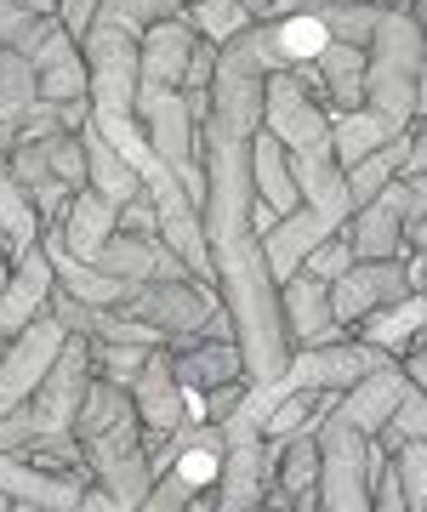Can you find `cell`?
Instances as JSON below:
<instances>
[{
    "instance_id": "cell-27",
    "label": "cell",
    "mask_w": 427,
    "mask_h": 512,
    "mask_svg": "<svg viewBox=\"0 0 427 512\" xmlns=\"http://www.w3.org/2000/svg\"><path fill=\"white\" fill-rule=\"evenodd\" d=\"M149 353L154 348H137V342H92V370L103 376V382H114V387H126L131 393L137 370L149 365Z\"/></svg>"
},
{
    "instance_id": "cell-28",
    "label": "cell",
    "mask_w": 427,
    "mask_h": 512,
    "mask_svg": "<svg viewBox=\"0 0 427 512\" xmlns=\"http://www.w3.org/2000/svg\"><path fill=\"white\" fill-rule=\"evenodd\" d=\"M188 18H194V29H200L205 40H234L240 29H251V18H245V6L240 0H194L188 6Z\"/></svg>"
},
{
    "instance_id": "cell-35",
    "label": "cell",
    "mask_w": 427,
    "mask_h": 512,
    "mask_svg": "<svg viewBox=\"0 0 427 512\" xmlns=\"http://www.w3.org/2000/svg\"><path fill=\"white\" fill-rule=\"evenodd\" d=\"M399 365H405V376H410V382H416V387L427 393V342H416V348H410L405 359H399Z\"/></svg>"
},
{
    "instance_id": "cell-32",
    "label": "cell",
    "mask_w": 427,
    "mask_h": 512,
    "mask_svg": "<svg viewBox=\"0 0 427 512\" xmlns=\"http://www.w3.org/2000/svg\"><path fill=\"white\" fill-rule=\"evenodd\" d=\"M114 234H160V217H154L149 194H137V200L120 205V228H114Z\"/></svg>"
},
{
    "instance_id": "cell-24",
    "label": "cell",
    "mask_w": 427,
    "mask_h": 512,
    "mask_svg": "<svg viewBox=\"0 0 427 512\" xmlns=\"http://www.w3.org/2000/svg\"><path fill=\"white\" fill-rule=\"evenodd\" d=\"M388 137H399V131L382 120L376 109H348V114H331V148H336V165L348 171L353 160H365L371 148H382Z\"/></svg>"
},
{
    "instance_id": "cell-25",
    "label": "cell",
    "mask_w": 427,
    "mask_h": 512,
    "mask_svg": "<svg viewBox=\"0 0 427 512\" xmlns=\"http://www.w3.org/2000/svg\"><path fill=\"white\" fill-rule=\"evenodd\" d=\"M314 12L331 29V40H348V46H371L376 18H382L376 0H314Z\"/></svg>"
},
{
    "instance_id": "cell-13",
    "label": "cell",
    "mask_w": 427,
    "mask_h": 512,
    "mask_svg": "<svg viewBox=\"0 0 427 512\" xmlns=\"http://www.w3.org/2000/svg\"><path fill=\"white\" fill-rule=\"evenodd\" d=\"M52 285H57V274H52V256H46V245H35L29 256H18L12 262V279L0 285V348L18 336L35 313H46V302H52Z\"/></svg>"
},
{
    "instance_id": "cell-6",
    "label": "cell",
    "mask_w": 427,
    "mask_h": 512,
    "mask_svg": "<svg viewBox=\"0 0 427 512\" xmlns=\"http://www.w3.org/2000/svg\"><path fill=\"white\" fill-rule=\"evenodd\" d=\"M63 342H69V330H63V319L46 308L0 348V416L18 410V404H29V393H35V387L46 382V370L57 365Z\"/></svg>"
},
{
    "instance_id": "cell-20",
    "label": "cell",
    "mask_w": 427,
    "mask_h": 512,
    "mask_svg": "<svg viewBox=\"0 0 427 512\" xmlns=\"http://www.w3.org/2000/svg\"><path fill=\"white\" fill-rule=\"evenodd\" d=\"M80 148H86V183H92L103 200L126 205V200H137V194H143V177L131 171L126 154H120V148H114L109 137L92 126V120L80 126Z\"/></svg>"
},
{
    "instance_id": "cell-4",
    "label": "cell",
    "mask_w": 427,
    "mask_h": 512,
    "mask_svg": "<svg viewBox=\"0 0 427 512\" xmlns=\"http://www.w3.org/2000/svg\"><path fill=\"white\" fill-rule=\"evenodd\" d=\"M325 97L308 92L291 69H274L268 86H262V126L274 131L285 154H314V148H331V114L319 109ZM336 154V148H331Z\"/></svg>"
},
{
    "instance_id": "cell-10",
    "label": "cell",
    "mask_w": 427,
    "mask_h": 512,
    "mask_svg": "<svg viewBox=\"0 0 427 512\" xmlns=\"http://www.w3.org/2000/svg\"><path fill=\"white\" fill-rule=\"evenodd\" d=\"M279 313H285V336H291V353L297 348H325V342H342L348 330L336 325L331 313V285L308 274L279 279Z\"/></svg>"
},
{
    "instance_id": "cell-26",
    "label": "cell",
    "mask_w": 427,
    "mask_h": 512,
    "mask_svg": "<svg viewBox=\"0 0 427 512\" xmlns=\"http://www.w3.org/2000/svg\"><path fill=\"white\" fill-rule=\"evenodd\" d=\"M410 439H427V393L416 382H405V393H399V404H393V416L382 421V433H376L382 450H399V444H410Z\"/></svg>"
},
{
    "instance_id": "cell-14",
    "label": "cell",
    "mask_w": 427,
    "mask_h": 512,
    "mask_svg": "<svg viewBox=\"0 0 427 512\" xmlns=\"http://www.w3.org/2000/svg\"><path fill=\"white\" fill-rule=\"evenodd\" d=\"M35 80H40V97L46 103H75L86 97V52H80V40H69V29L57 23V12L46 18L35 40Z\"/></svg>"
},
{
    "instance_id": "cell-18",
    "label": "cell",
    "mask_w": 427,
    "mask_h": 512,
    "mask_svg": "<svg viewBox=\"0 0 427 512\" xmlns=\"http://www.w3.org/2000/svg\"><path fill=\"white\" fill-rule=\"evenodd\" d=\"M171 370H177V382L188 387V393H211V387H228V382H245V353L234 336H223V342H194V348L171 353Z\"/></svg>"
},
{
    "instance_id": "cell-33",
    "label": "cell",
    "mask_w": 427,
    "mask_h": 512,
    "mask_svg": "<svg viewBox=\"0 0 427 512\" xmlns=\"http://www.w3.org/2000/svg\"><path fill=\"white\" fill-rule=\"evenodd\" d=\"M97 6H103V0H57V23L69 29V40H86V35H92Z\"/></svg>"
},
{
    "instance_id": "cell-9",
    "label": "cell",
    "mask_w": 427,
    "mask_h": 512,
    "mask_svg": "<svg viewBox=\"0 0 427 512\" xmlns=\"http://www.w3.org/2000/svg\"><path fill=\"white\" fill-rule=\"evenodd\" d=\"M188 399H194V393L177 382L171 348H154L149 365L137 370V382H131V404H137L143 433H149V439H171L177 427H188Z\"/></svg>"
},
{
    "instance_id": "cell-8",
    "label": "cell",
    "mask_w": 427,
    "mask_h": 512,
    "mask_svg": "<svg viewBox=\"0 0 427 512\" xmlns=\"http://www.w3.org/2000/svg\"><path fill=\"white\" fill-rule=\"evenodd\" d=\"M388 365H399V359H388L376 342H365V336H342V342H325V348H297L291 353V365H285V376H291L297 387L342 393V387L365 382V376H376V370H388Z\"/></svg>"
},
{
    "instance_id": "cell-7",
    "label": "cell",
    "mask_w": 427,
    "mask_h": 512,
    "mask_svg": "<svg viewBox=\"0 0 427 512\" xmlns=\"http://www.w3.org/2000/svg\"><path fill=\"white\" fill-rule=\"evenodd\" d=\"M194 46H200V29H194V18H188V12L160 18V23H149V29H143V40H137V109L183 86Z\"/></svg>"
},
{
    "instance_id": "cell-11",
    "label": "cell",
    "mask_w": 427,
    "mask_h": 512,
    "mask_svg": "<svg viewBox=\"0 0 427 512\" xmlns=\"http://www.w3.org/2000/svg\"><path fill=\"white\" fill-rule=\"evenodd\" d=\"M92 268L109 274V279H126V285H154V279H183L188 274V262L171 251L160 234H114L109 245L92 256Z\"/></svg>"
},
{
    "instance_id": "cell-22",
    "label": "cell",
    "mask_w": 427,
    "mask_h": 512,
    "mask_svg": "<svg viewBox=\"0 0 427 512\" xmlns=\"http://www.w3.org/2000/svg\"><path fill=\"white\" fill-rule=\"evenodd\" d=\"M40 103V80H35V57L18 46H0V148L12 143L18 120Z\"/></svg>"
},
{
    "instance_id": "cell-29",
    "label": "cell",
    "mask_w": 427,
    "mask_h": 512,
    "mask_svg": "<svg viewBox=\"0 0 427 512\" xmlns=\"http://www.w3.org/2000/svg\"><path fill=\"white\" fill-rule=\"evenodd\" d=\"M40 148H46L52 177H63L69 188H86V148H80V131H52V137H40Z\"/></svg>"
},
{
    "instance_id": "cell-36",
    "label": "cell",
    "mask_w": 427,
    "mask_h": 512,
    "mask_svg": "<svg viewBox=\"0 0 427 512\" xmlns=\"http://www.w3.org/2000/svg\"><path fill=\"white\" fill-rule=\"evenodd\" d=\"M75 512H120V507L109 501V490H97V484H86V495H80V507H75Z\"/></svg>"
},
{
    "instance_id": "cell-23",
    "label": "cell",
    "mask_w": 427,
    "mask_h": 512,
    "mask_svg": "<svg viewBox=\"0 0 427 512\" xmlns=\"http://www.w3.org/2000/svg\"><path fill=\"white\" fill-rule=\"evenodd\" d=\"M0 245H6L12 262L40 245V211H35V200L23 194V183L6 171V165H0Z\"/></svg>"
},
{
    "instance_id": "cell-40",
    "label": "cell",
    "mask_w": 427,
    "mask_h": 512,
    "mask_svg": "<svg viewBox=\"0 0 427 512\" xmlns=\"http://www.w3.org/2000/svg\"><path fill=\"white\" fill-rule=\"evenodd\" d=\"M422 302H427V251H422ZM422 342H427V330H422Z\"/></svg>"
},
{
    "instance_id": "cell-37",
    "label": "cell",
    "mask_w": 427,
    "mask_h": 512,
    "mask_svg": "<svg viewBox=\"0 0 427 512\" xmlns=\"http://www.w3.org/2000/svg\"><path fill=\"white\" fill-rule=\"evenodd\" d=\"M240 6H245V18H251V23H268V18H274V0H240Z\"/></svg>"
},
{
    "instance_id": "cell-34",
    "label": "cell",
    "mask_w": 427,
    "mask_h": 512,
    "mask_svg": "<svg viewBox=\"0 0 427 512\" xmlns=\"http://www.w3.org/2000/svg\"><path fill=\"white\" fill-rule=\"evenodd\" d=\"M416 171H427V114L410 126V154H405V171L399 177H416Z\"/></svg>"
},
{
    "instance_id": "cell-30",
    "label": "cell",
    "mask_w": 427,
    "mask_h": 512,
    "mask_svg": "<svg viewBox=\"0 0 427 512\" xmlns=\"http://www.w3.org/2000/svg\"><path fill=\"white\" fill-rule=\"evenodd\" d=\"M200 495H205V490H194V484H188L177 467H166V473L154 478V490L137 501V512H188Z\"/></svg>"
},
{
    "instance_id": "cell-41",
    "label": "cell",
    "mask_w": 427,
    "mask_h": 512,
    "mask_svg": "<svg viewBox=\"0 0 427 512\" xmlns=\"http://www.w3.org/2000/svg\"><path fill=\"white\" fill-rule=\"evenodd\" d=\"M0 512H12V495H0Z\"/></svg>"
},
{
    "instance_id": "cell-3",
    "label": "cell",
    "mask_w": 427,
    "mask_h": 512,
    "mask_svg": "<svg viewBox=\"0 0 427 512\" xmlns=\"http://www.w3.org/2000/svg\"><path fill=\"white\" fill-rule=\"evenodd\" d=\"M319 433V512H371V439L325 410Z\"/></svg>"
},
{
    "instance_id": "cell-1",
    "label": "cell",
    "mask_w": 427,
    "mask_h": 512,
    "mask_svg": "<svg viewBox=\"0 0 427 512\" xmlns=\"http://www.w3.org/2000/svg\"><path fill=\"white\" fill-rule=\"evenodd\" d=\"M75 444L86 456V467H92L97 490H109V501L120 512H137V501L154 490V456L143 444V421H137L131 393L103 382L97 370L75 410Z\"/></svg>"
},
{
    "instance_id": "cell-17",
    "label": "cell",
    "mask_w": 427,
    "mask_h": 512,
    "mask_svg": "<svg viewBox=\"0 0 427 512\" xmlns=\"http://www.w3.org/2000/svg\"><path fill=\"white\" fill-rule=\"evenodd\" d=\"M57 234H63V245L80 256V262H92L103 245L114 239V228H120V205L103 200L92 183L75 188V200H69V211H63V222H52Z\"/></svg>"
},
{
    "instance_id": "cell-15",
    "label": "cell",
    "mask_w": 427,
    "mask_h": 512,
    "mask_svg": "<svg viewBox=\"0 0 427 512\" xmlns=\"http://www.w3.org/2000/svg\"><path fill=\"white\" fill-rule=\"evenodd\" d=\"M251 183H257V228L262 234H268V222L291 217L302 205L291 160H285V143L268 126H257V137H251Z\"/></svg>"
},
{
    "instance_id": "cell-31",
    "label": "cell",
    "mask_w": 427,
    "mask_h": 512,
    "mask_svg": "<svg viewBox=\"0 0 427 512\" xmlns=\"http://www.w3.org/2000/svg\"><path fill=\"white\" fill-rule=\"evenodd\" d=\"M348 262H353V245H348V234H331V239H319L314 251L302 256V268H297V274H308V279H325V285H331V279L342 274Z\"/></svg>"
},
{
    "instance_id": "cell-16",
    "label": "cell",
    "mask_w": 427,
    "mask_h": 512,
    "mask_svg": "<svg viewBox=\"0 0 427 512\" xmlns=\"http://www.w3.org/2000/svg\"><path fill=\"white\" fill-rule=\"evenodd\" d=\"M405 365H388V370H376V376H365V382H353L336 393L331 404V416L336 421H348V427H359L365 439H376L382 433V421L393 416V404H399V393H405Z\"/></svg>"
},
{
    "instance_id": "cell-12",
    "label": "cell",
    "mask_w": 427,
    "mask_h": 512,
    "mask_svg": "<svg viewBox=\"0 0 427 512\" xmlns=\"http://www.w3.org/2000/svg\"><path fill=\"white\" fill-rule=\"evenodd\" d=\"M348 245L359 262H382V256H405V183L393 177L376 200H365L348 217Z\"/></svg>"
},
{
    "instance_id": "cell-38",
    "label": "cell",
    "mask_w": 427,
    "mask_h": 512,
    "mask_svg": "<svg viewBox=\"0 0 427 512\" xmlns=\"http://www.w3.org/2000/svg\"><path fill=\"white\" fill-rule=\"evenodd\" d=\"M12 6H23V12H35V18H46V12H57V0H12Z\"/></svg>"
},
{
    "instance_id": "cell-5",
    "label": "cell",
    "mask_w": 427,
    "mask_h": 512,
    "mask_svg": "<svg viewBox=\"0 0 427 512\" xmlns=\"http://www.w3.org/2000/svg\"><path fill=\"white\" fill-rule=\"evenodd\" d=\"M416 291V279H410V256H382V262H359L353 256L348 268L331 279V313H336V325L353 330V325H365L371 313L393 308L399 296Z\"/></svg>"
},
{
    "instance_id": "cell-39",
    "label": "cell",
    "mask_w": 427,
    "mask_h": 512,
    "mask_svg": "<svg viewBox=\"0 0 427 512\" xmlns=\"http://www.w3.org/2000/svg\"><path fill=\"white\" fill-rule=\"evenodd\" d=\"M12 279V256H6V245H0V285Z\"/></svg>"
},
{
    "instance_id": "cell-19",
    "label": "cell",
    "mask_w": 427,
    "mask_h": 512,
    "mask_svg": "<svg viewBox=\"0 0 427 512\" xmlns=\"http://www.w3.org/2000/svg\"><path fill=\"white\" fill-rule=\"evenodd\" d=\"M314 74H319V86H325V103H331V114L365 109V46L331 40V46L314 57Z\"/></svg>"
},
{
    "instance_id": "cell-2",
    "label": "cell",
    "mask_w": 427,
    "mask_h": 512,
    "mask_svg": "<svg viewBox=\"0 0 427 512\" xmlns=\"http://www.w3.org/2000/svg\"><path fill=\"white\" fill-rule=\"evenodd\" d=\"M217 308H223L217 285H211V279H194V274L137 285V291L120 302V313H131V319H143V325L160 330L171 353L194 348V342H200V325H205V319H211Z\"/></svg>"
},
{
    "instance_id": "cell-21",
    "label": "cell",
    "mask_w": 427,
    "mask_h": 512,
    "mask_svg": "<svg viewBox=\"0 0 427 512\" xmlns=\"http://www.w3.org/2000/svg\"><path fill=\"white\" fill-rule=\"evenodd\" d=\"M422 330H427V302H422V291H410V296H399L393 308L371 313V319L359 325V336L376 342L388 359H405V353L422 342Z\"/></svg>"
}]
</instances>
